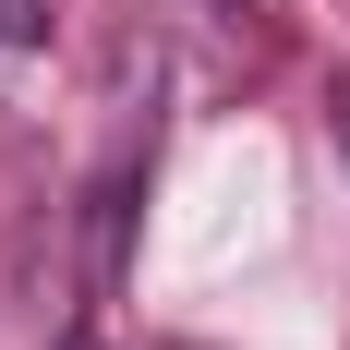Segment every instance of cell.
Segmentation results:
<instances>
[{
    "instance_id": "6da1fadb",
    "label": "cell",
    "mask_w": 350,
    "mask_h": 350,
    "mask_svg": "<svg viewBox=\"0 0 350 350\" xmlns=\"http://www.w3.org/2000/svg\"><path fill=\"white\" fill-rule=\"evenodd\" d=\"M49 25H61L49 0H0V61H36V49H49Z\"/></svg>"
},
{
    "instance_id": "7a4b0ae2",
    "label": "cell",
    "mask_w": 350,
    "mask_h": 350,
    "mask_svg": "<svg viewBox=\"0 0 350 350\" xmlns=\"http://www.w3.org/2000/svg\"><path fill=\"white\" fill-rule=\"evenodd\" d=\"M326 121H338V157H350V85H338V97H326Z\"/></svg>"
}]
</instances>
